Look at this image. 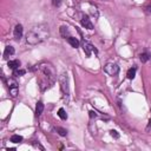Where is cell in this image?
<instances>
[{"label": "cell", "mask_w": 151, "mask_h": 151, "mask_svg": "<svg viewBox=\"0 0 151 151\" xmlns=\"http://www.w3.org/2000/svg\"><path fill=\"white\" fill-rule=\"evenodd\" d=\"M11 142H12V143H20V142H22V137L19 136V134H12Z\"/></svg>", "instance_id": "cell-18"}, {"label": "cell", "mask_w": 151, "mask_h": 151, "mask_svg": "<svg viewBox=\"0 0 151 151\" xmlns=\"http://www.w3.org/2000/svg\"><path fill=\"white\" fill-rule=\"evenodd\" d=\"M60 34L63 38H68L70 37V31H68V27L67 26H60Z\"/></svg>", "instance_id": "cell-13"}, {"label": "cell", "mask_w": 151, "mask_h": 151, "mask_svg": "<svg viewBox=\"0 0 151 151\" xmlns=\"http://www.w3.org/2000/svg\"><path fill=\"white\" fill-rule=\"evenodd\" d=\"M144 11H145V13H147V14H151V5H149V6H146Z\"/></svg>", "instance_id": "cell-23"}, {"label": "cell", "mask_w": 151, "mask_h": 151, "mask_svg": "<svg viewBox=\"0 0 151 151\" xmlns=\"http://www.w3.org/2000/svg\"><path fill=\"white\" fill-rule=\"evenodd\" d=\"M139 59H140L142 63H146V61H149L151 59V54L147 53V52H143V53L139 54Z\"/></svg>", "instance_id": "cell-14"}, {"label": "cell", "mask_w": 151, "mask_h": 151, "mask_svg": "<svg viewBox=\"0 0 151 151\" xmlns=\"http://www.w3.org/2000/svg\"><path fill=\"white\" fill-rule=\"evenodd\" d=\"M7 66H8L9 68H12V70H17V68L20 67V61H19L18 59H15V60H8Z\"/></svg>", "instance_id": "cell-10"}, {"label": "cell", "mask_w": 151, "mask_h": 151, "mask_svg": "<svg viewBox=\"0 0 151 151\" xmlns=\"http://www.w3.org/2000/svg\"><path fill=\"white\" fill-rule=\"evenodd\" d=\"M55 131H57L60 136H63V137H65V136L67 134V131H66L64 127H60V126H57V127H55Z\"/></svg>", "instance_id": "cell-20"}, {"label": "cell", "mask_w": 151, "mask_h": 151, "mask_svg": "<svg viewBox=\"0 0 151 151\" xmlns=\"http://www.w3.org/2000/svg\"><path fill=\"white\" fill-rule=\"evenodd\" d=\"M90 13L92 14V17H94V19H98V17H99V12H98L97 7L91 6V7H90Z\"/></svg>", "instance_id": "cell-16"}, {"label": "cell", "mask_w": 151, "mask_h": 151, "mask_svg": "<svg viewBox=\"0 0 151 151\" xmlns=\"http://www.w3.org/2000/svg\"><path fill=\"white\" fill-rule=\"evenodd\" d=\"M25 73H26V71H25V70H22V68L13 70V76H15V77H21V76H24Z\"/></svg>", "instance_id": "cell-17"}, {"label": "cell", "mask_w": 151, "mask_h": 151, "mask_svg": "<svg viewBox=\"0 0 151 151\" xmlns=\"http://www.w3.org/2000/svg\"><path fill=\"white\" fill-rule=\"evenodd\" d=\"M83 50H84V52H85V54H86V57H91V53H92V51H94L96 53H97V50L92 46V44H90L88 41H83Z\"/></svg>", "instance_id": "cell-6"}, {"label": "cell", "mask_w": 151, "mask_h": 151, "mask_svg": "<svg viewBox=\"0 0 151 151\" xmlns=\"http://www.w3.org/2000/svg\"><path fill=\"white\" fill-rule=\"evenodd\" d=\"M59 83H60V90L63 92V96L64 98H68V94H70V86H68V78H67V74L64 72L60 74L59 77Z\"/></svg>", "instance_id": "cell-3"}, {"label": "cell", "mask_w": 151, "mask_h": 151, "mask_svg": "<svg viewBox=\"0 0 151 151\" xmlns=\"http://www.w3.org/2000/svg\"><path fill=\"white\" fill-rule=\"evenodd\" d=\"M58 116H59V117H60V118H61L63 120H65V119H67V113L65 112V110H64L63 107L58 110Z\"/></svg>", "instance_id": "cell-19"}, {"label": "cell", "mask_w": 151, "mask_h": 151, "mask_svg": "<svg viewBox=\"0 0 151 151\" xmlns=\"http://www.w3.org/2000/svg\"><path fill=\"white\" fill-rule=\"evenodd\" d=\"M50 37V28H48V25L46 24H39V25H35L33 26L27 35H26V42L28 45H38L42 41H45L46 39H48Z\"/></svg>", "instance_id": "cell-1"}, {"label": "cell", "mask_w": 151, "mask_h": 151, "mask_svg": "<svg viewBox=\"0 0 151 151\" xmlns=\"http://www.w3.org/2000/svg\"><path fill=\"white\" fill-rule=\"evenodd\" d=\"M104 71L109 74V76H116V74H118V72H119V66L117 65V64H114V63H107L105 66H104Z\"/></svg>", "instance_id": "cell-5"}, {"label": "cell", "mask_w": 151, "mask_h": 151, "mask_svg": "<svg viewBox=\"0 0 151 151\" xmlns=\"http://www.w3.org/2000/svg\"><path fill=\"white\" fill-rule=\"evenodd\" d=\"M39 70H41L44 77H46L47 79H50L51 81L54 83L55 80V71L53 68V66L51 64H41L39 65Z\"/></svg>", "instance_id": "cell-2"}, {"label": "cell", "mask_w": 151, "mask_h": 151, "mask_svg": "<svg viewBox=\"0 0 151 151\" xmlns=\"http://www.w3.org/2000/svg\"><path fill=\"white\" fill-rule=\"evenodd\" d=\"M52 5L54 7H59L61 5V0H52Z\"/></svg>", "instance_id": "cell-21"}, {"label": "cell", "mask_w": 151, "mask_h": 151, "mask_svg": "<svg viewBox=\"0 0 151 151\" xmlns=\"http://www.w3.org/2000/svg\"><path fill=\"white\" fill-rule=\"evenodd\" d=\"M22 33H24V28H22V25L18 24L14 29H13V35H14V39L15 40H20L21 37H22Z\"/></svg>", "instance_id": "cell-7"}, {"label": "cell", "mask_w": 151, "mask_h": 151, "mask_svg": "<svg viewBox=\"0 0 151 151\" xmlns=\"http://www.w3.org/2000/svg\"><path fill=\"white\" fill-rule=\"evenodd\" d=\"M14 47L13 46H11V45H7L6 47H5V51H4V59H8L11 55H13L14 54Z\"/></svg>", "instance_id": "cell-9"}, {"label": "cell", "mask_w": 151, "mask_h": 151, "mask_svg": "<svg viewBox=\"0 0 151 151\" xmlns=\"http://www.w3.org/2000/svg\"><path fill=\"white\" fill-rule=\"evenodd\" d=\"M90 117H91V118H93V117H97V113H96L94 111H90Z\"/></svg>", "instance_id": "cell-24"}, {"label": "cell", "mask_w": 151, "mask_h": 151, "mask_svg": "<svg viewBox=\"0 0 151 151\" xmlns=\"http://www.w3.org/2000/svg\"><path fill=\"white\" fill-rule=\"evenodd\" d=\"M6 85H7V88H8V91H9V94H11L13 98H15V97L18 96V92H19L18 83L15 81V79L8 78V79L6 80Z\"/></svg>", "instance_id": "cell-4"}, {"label": "cell", "mask_w": 151, "mask_h": 151, "mask_svg": "<svg viewBox=\"0 0 151 151\" xmlns=\"http://www.w3.org/2000/svg\"><path fill=\"white\" fill-rule=\"evenodd\" d=\"M80 22H81V26L85 27V28H87V29H92L93 28V24L91 22V19L87 15H83Z\"/></svg>", "instance_id": "cell-8"}, {"label": "cell", "mask_w": 151, "mask_h": 151, "mask_svg": "<svg viewBox=\"0 0 151 151\" xmlns=\"http://www.w3.org/2000/svg\"><path fill=\"white\" fill-rule=\"evenodd\" d=\"M42 111H44V104H42V101H38L35 105V116L39 117L42 113Z\"/></svg>", "instance_id": "cell-12"}, {"label": "cell", "mask_w": 151, "mask_h": 151, "mask_svg": "<svg viewBox=\"0 0 151 151\" xmlns=\"http://www.w3.org/2000/svg\"><path fill=\"white\" fill-rule=\"evenodd\" d=\"M110 133H111V136H112L113 138H119V134H118V132H117L116 130H111Z\"/></svg>", "instance_id": "cell-22"}, {"label": "cell", "mask_w": 151, "mask_h": 151, "mask_svg": "<svg viewBox=\"0 0 151 151\" xmlns=\"http://www.w3.org/2000/svg\"><path fill=\"white\" fill-rule=\"evenodd\" d=\"M136 72H137V67L133 66V67L129 68V71H127V73H126V77H127L129 79H133V78L136 77Z\"/></svg>", "instance_id": "cell-15"}, {"label": "cell", "mask_w": 151, "mask_h": 151, "mask_svg": "<svg viewBox=\"0 0 151 151\" xmlns=\"http://www.w3.org/2000/svg\"><path fill=\"white\" fill-rule=\"evenodd\" d=\"M67 41H68V44L72 46V47H74V48H77L78 46H79V40L77 39V38H74V37H68L67 38Z\"/></svg>", "instance_id": "cell-11"}]
</instances>
